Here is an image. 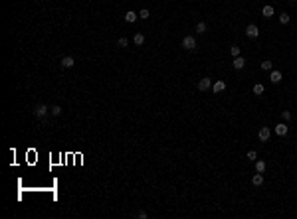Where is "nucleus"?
Wrapping results in <instances>:
<instances>
[{"instance_id": "obj_21", "label": "nucleus", "mask_w": 297, "mask_h": 219, "mask_svg": "<svg viewBox=\"0 0 297 219\" xmlns=\"http://www.w3.org/2000/svg\"><path fill=\"white\" fill-rule=\"evenodd\" d=\"M149 16H150V12L147 10V8H143V10H141V12H139V18H141V20H147V18H149Z\"/></svg>"}, {"instance_id": "obj_6", "label": "nucleus", "mask_w": 297, "mask_h": 219, "mask_svg": "<svg viewBox=\"0 0 297 219\" xmlns=\"http://www.w3.org/2000/svg\"><path fill=\"white\" fill-rule=\"evenodd\" d=\"M246 36H248V38H258V36H260V30H258L256 24H250V26L246 28Z\"/></svg>"}, {"instance_id": "obj_18", "label": "nucleus", "mask_w": 297, "mask_h": 219, "mask_svg": "<svg viewBox=\"0 0 297 219\" xmlns=\"http://www.w3.org/2000/svg\"><path fill=\"white\" fill-rule=\"evenodd\" d=\"M254 95H263V85L262 83H256V85H254Z\"/></svg>"}, {"instance_id": "obj_8", "label": "nucleus", "mask_w": 297, "mask_h": 219, "mask_svg": "<svg viewBox=\"0 0 297 219\" xmlns=\"http://www.w3.org/2000/svg\"><path fill=\"white\" fill-rule=\"evenodd\" d=\"M224 89H226V83H224V81H216L214 85H212V91H214L216 95H218V93H222Z\"/></svg>"}, {"instance_id": "obj_7", "label": "nucleus", "mask_w": 297, "mask_h": 219, "mask_svg": "<svg viewBox=\"0 0 297 219\" xmlns=\"http://www.w3.org/2000/svg\"><path fill=\"white\" fill-rule=\"evenodd\" d=\"M287 124L285 123H279V124H275V134H277V136H285L287 134Z\"/></svg>"}, {"instance_id": "obj_11", "label": "nucleus", "mask_w": 297, "mask_h": 219, "mask_svg": "<svg viewBox=\"0 0 297 219\" xmlns=\"http://www.w3.org/2000/svg\"><path fill=\"white\" fill-rule=\"evenodd\" d=\"M137 18H139V14L137 12H133V10H129L127 14H125V20H127L129 24H133V22H137Z\"/></svg>"}, {"instance_id": "obj_15", "label": "nucleus", "mask_w": 297, "mask_h": 219, "mask_svg": "<svg viewBox=\"0 0 297 219\" xmlns=\"http://www.w3.org/2000/svg\"><path fill=\"white\" fill-rule=\"evenodd\" d=\"M50 115H52V117H60V115H61V107H60V105H54V107H50Z\"/></svg>"}, {"instance_id": "obj_22", "label": "nucleus", "mask_w": 297, "mask_h": 219, "mask_svg": "<svg viewBox=\"0 0 297 219\" xmlns=\"http://www.w3.org/2000/svg\"><path fill=\"white\" fill-rule=\"evenodd\" d=\"M127 44H129L127 38H119V40H117V45H119V48H127Z\"/></svg>"}, {"instance_id": "obj_25", "label": "nucleus", "mask_w": 297, "mask_h": 219, "mask_svg": "<svg viewBox=\"0 0 297 219\" xmlns=\"http://www.w3.org/2000/svg\"><path fill=\"white\" fill-rule=\"evenodd\" d=\"M248 158H250V160L254 162V160L258 158V152H256V150H250V152H248Z\"/></svg>"}, {"instance_id": "obj_2", "label": "nucleus", "mask_w": 297, "mask_h": 219, "mask_svg": "<svg viewBox=\"0 0 297 219\" xmlns=\"http://www.w3.org/2000/svg\"><path fill=\"white\" fill-rule=\"evenodd\" d=\"M34 115L38 117V119H44L46 115H50V107H46V105H36L34 107Z\"/></svg>"}, {"instance_id": "obj_27", "label": "nucleus", "mask_w": 297, "mask_h": 219, "mask_svg": "<svg viewBox=\"0 0 297 219\" xmlns=\"http://www.w3.org/2000/svg\"><path fill=\"white\" fill-rule=\"evenodd\" d=\"M293 2H297V0H293Z\"/></svg>"}, {"instance_id": "obj_24", "label": "nucleus", "mask_w": 297, "mask_h": 219, "mask_svg": "<svg viewBox=\"0 0 297 219\" xmlns=\"http://www.w3.org/2000/svg\"><path fill=\"white\" fill-rule=\"evenodd\" d=\"M281 117H283V120H291V113L289 111H281Z\"/></svg>"}, {"instance_id": "obj_17", "label": "nucleus", "mask_w": 297, "mask_h": 219, "mask_svg": "<svg viewBox=\"0 0 297 219\" xmlns=\"http://www.w3.org/2000/svg\"><path fill=\"white\" fill-rule=\"evenodd\" d=\"M256 172H262V174L265 172V162H263V160H258L256 162Z\"/></svg>"}, {"instance_id": "obj_13", "label": "nucleus", "mask_w": 297, "mask_h": 219, "mask_svg": "<svg viewBox=\"0 0 297 219\" xmlns=\"http://www.w3.org/2000/svg\"><path fill=\"white\" fill-rule=\"evenodd\" d=\"M269 81H271V83H279V81H281V71H271Z\"/></svg>"}, {"instance_id": "obj_10", "label": "nucleus", "mask_w": 297, "mask_h": 219, "mask_svg": "<svg viewBox=\"0 0 297 219\" xmlns=\"http://www.w3.org/2000/svg\"><path fill=\"white\" fill-rule=\"evenodd\" d=\"M262 14H263V18H271V16L275 14L273 6H263V8H262Z\"/></svg>"}, {"instance_id": "obj_12", "label": "nucleus", "mask_w": 297, "mask_h": 219, "mask_svg": "<svg viewBox=\"0 0 297 219\" xmlns=\"http://www.w3.org/2000/svg\"><path fill=\"white\" fill-rule=\"evenodd\" d=\"M252 184H254V186H262V184H263V174H262V172H258V174L252 178Z\"/></svg>"}, {"instance_id": "obj_1", "label": "nucleus", "mask_w": 297, "mask_h": 219, "mask_svg": "<svg viewBox=\"0 0 297 219\" xmlns=\"http://www.w3.org/2000/svg\"><path fill=\"white\" fill-rule=\"evenodd\" d=\"M182 48L188 49V52L196 49V40H194V36H184V38H182Z\"/></svg>"}, {"instance_id": "obj_4", "label": "nucleus", "mask_w": 297, "mask_h": 219, "mask_svg": "<svg viewBox=\"0 0 297 219\" xmlns=\"http://www.w3.org/2000/svg\"><path fill=\"white\" fill-rule=\"evenodd\" d=\"M269 136H271V130L267 128V126H262L260 132H258V138H260V142H267V140H269Z\"/></svg>"}, {"instance_id": "obj_23", "label": "nucleus", "mask_w": 297, "mask_h": 219, "mask_svg": "<svg viewBox=\"0 0 297 219\" xmlns=\"http://www.w3.org/2000/svg\"><path fill=\"white\" fill-rule=\"evenodd\" d=\"M287 22H289V14H285V12L279 14V24H287Z\"/></svg>"}, {"instance_id": "obj_14", "label": "nucleus", "mask_w": 297, "mask_h": 219, "mask_svg": "<svg viewBox=\"0 0 297 219\" xmlns=\"http://www.w3.org/2000/svg\"><path fill=\"white\" fill-rule=\"evenodd\" d=\"M260 67H262V71H271V69H273V63H271L269 59H265V61L260 63Z\"/></svg>"}, {"instance_id": "obj_19", "label": "nucleus", "mask_w": 297, "mask_h": 219, "mask_svg": "<svg viewBox=\"0 0 297 219\" xmlns=\"http://www.w3.org/2000/svg\"><path fill=\"white\" fill-rule=\"evenodd\" d=\"M230 56L238 57V56H240V48H238V45H232V48H230Z\"/></svg>"}, {"instance_id": "obj_3", "label": "nucleus", "mask_w": 297, "mask_h": 219, "mask_svg": "<svg viewBox=\"0 0 297 219\" xmlns=\"http://www.w3.org/2000/svg\"><path fill=\"white\" fill-rule=\"evenodd\" d=\"M198 89L202 91V93H204V91H208V89H212V79L210 77H202L198 81Z\"/></svg>"}, {"instance_id": "obj_20", "label": "nucleus", "mask_w": 297, "mask_h": 219, "mask_svg": "<svg viewBox=\"0 0 297 219\" xmlns=\"http://www.w3.org/2000/svg\"><path fill=\"white\" fill-rule=\"evenodd\" d=\"M196 32H198V34H204V32H206V24H204V22H198V24H196Z\"/></svg>"}, {"instance_id": "obj_5", "label": "nucleus", "mask_w": 297, "mask_h": 219, "mask_svg": "<svg viewBox=\"0 0 297 219\" xmlns=\"http://www.w3.org/2000/svg\"><path fill=\"white\" fill-rule=\"evenodd\" d=\"M60 65H61V67H65V69H69V67H73V65H75V59H73L72 56H64V57L60 59Z\"/></svg>"}, {"instance_id": "obj_9", "label": "nucleus", "mask_w": 297, "mask_h": 219, "mask_svg": "<svg viewBox=\"0 0 297 219\" xmlns=\"http://www.w3.org/2000/svg\"><path fill=\"white\" fill-rule=\"evenodd\" d=\"M244 65H246V59L244 57H234V69H244Z\"/></svg>"}, {"instance_id": "obj_16", "label": "nucleus", "mask_w": 297, "mask_h": 219, "mask_svg": "<svg viewBox=\"0 0 297 219\" xmlns=\"http://www.w3.org/2000/svg\"><path fill=\"white\" fill-rule=\"evenodd\" d=\"M133 41H135L137 45H143V44H145V36H143V34H135V38H133Z\"/></svg>"}, {"instance_id": "obj_26", "label": "nucleus", "mask_w": 297, "mask_h": 219, "mask_svg": "<svg viewBox=\"0 0 297 219\" xmlns=\"http://www.w3.org/2000/svg\"><path fill=\"white\" fill-rule=\"evenodd\" d=\"M137 217H139V219H147V211H143V209L137 211Z\"/></svg>"}]
</instances>
